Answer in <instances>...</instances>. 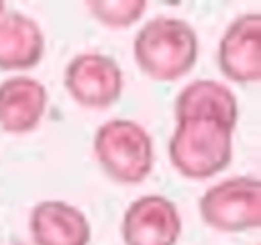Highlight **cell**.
I'll return each mask as SVG.
<instances>
[{
  "instance_id": "8992f818",
  "label": "cell",
  "mask_w": 261,
  "mask_h": 245,
  "mask_svg": "<svg viewBox=\"0 0 261 245\" xmlns=\"http://www.w3.org/2000/svg\"><path fill=\"white\" fill-rule=\"evenodd\" d=\"M179 235L181 216L167 196L147 194L133 200L124 210V245H175Z\"/></svg>"
},
{
  "instance_id": "5b68a950",
  "label": "cell",
  "mask_w": 261,
  "mask_h": 245,
  "mask_svg": "<svg viewBox=\"0 0 261 245\" xmlns=\"http://www.w3.org/2000/svg\"><path fill=\"white\" fill-rule=\"evenodd\" d=\"M122 69L120 65L96 51L75 55L63 74V84L69 96L88 108L112 106L122 94Z\"/></svg>"
},
{
  "instance_id": "6da1fadb",
  "label": "cell",
  "mask_w": 261,
  "mask_h": 245,
  "mask_svg": "<svg viewBox=\"0 0 261 245\" xmlns=\"http://www.w3.org/2000/svg\"><path fill=\"white\" fill-rule=\"evenodd\" d=\"M234 125L206 114L177 116L169 137V161L190 180L220 174L232 159Z\"/></svg>"
},
{
  "instance_id": "3957f363",
  "label": "cell",
  "mask_w": 261,
  "mask_h": 245,
  "mask_svg": "<svg viewBox=\"0 0 261 245\" xmlns=\"http://www.w3.org/2000/svg\"><path fill=\"white\" fill-rule=\"evenodd\" d=\"M94 155L118 184H141L153 169V139L128 118H110L94 135Z\"/></svg>"
},
{
  "instance_id": "ba28073f",
  "label": "cell",
  "mask_w": 261,
  "mask_h": 245,
  "mask_svg": "<svg viewBox=\"0 0 261 245\" xmlns=\"http://www.w3.org/2000/svg\"><path fill=\"white\" fill-rule=\"evenodd\" d=\"M35 245H88L92 237L86 214L63 200H43L29 216Z\"/></svg>"
},
{
  "instance_id": "277c9868",
  "label": "cell",
  "mask_w": 261,
  "mask_h": 245,
  "mask_svg": "<svg viewBox=\"0 0 261 245\" xmlns=\"http://www.w3.org/2000/svg\"><path fill=\"white\" fill-rule=\"evenodd\" d=\"M202 220L220 233H243L261 223V184L253 176H232L210 186L200 198Z\"/></svg>"
},
{
  "instance_id": "9c48e42d",
  "label": "cell",
  "mask_w": 261,
  "mask_h": 245,
  "mask_svg": "<svg viewBox=\"0 0 261 245\" xmlns=\"http://www.w3.org/2000/svg\"><path fill=\"white\" fill-rule=\"evenodd\" d=\"M47 108L45 86L31 76H12L0 82V129L24 135L37 129Z\"/></svg>"
},
{
  "instance_id": "30bf717a",
  "label": "cell",
  "mask_w": 261,
  "mask_h": 245,
  "mask_svg": "<svg viewBox=\"0 0 261 245\" xmlns=\"http://www.w3.org/2000/svg\"><path fill=\"white\" fill-rule=\"evenodd\" d=\"M45 53L41 27L24 12L4 10L0 14V69L18 71L35 67Z\"/></svg>"
},
{
  "instance_id": "4fadbf2b",
  "label": "cell",
  "mask_w": 261,
  "mask_h": 245,
  "mask_svg": "<svg viewBox=\"0 0 261 245\" xmlns=\"http://www.w3.org/2000/svg\"><path fill=\"white\" fill-rule=\"evenodd\" d=\"M4 10H6V4H4V2H0V14H2Z\"/></svg>"
},
{
  "instance_id": "8fae6325",
  "label": "cell",
  "mask_w": 261,
  "mask_h": 245,
  "mask_svg": "<svg viewBox=\"0 0 261 245\" xmlns=\"http://www.w3.org/2000/svg\"><path fill=\"white\" fill-rule=\"evenodd\" d=\"M175 118L190 114H206L237 125L239 104L232 90L216 80H196L179 90L173 104Z\"/></svg>"
},
{
  "instance_id": "7c38bea8",
  "label": "cell",
  "mask_w": 261,
  "mask_h": 245,
  "mask_svg": "<svg viewBox=\"0 0 261 245\" xmlns=\"http://www.w3.org/2000/svg\"><path fill=\"white\" fill-rule=\"evenodd\" d=\"M92 16L106 27L124 29L137 22L147 10L145 0H94L88 2Z\"/></svg>"
},
{
  "instance_id": "52a82bcc",
  "label": "cell",
  "mask_w": 261,
  "mask_h": 245,
  "mask_svg": "<svg viewBox=\"0 0 261 245\" xmlns=\"http://www.w3.org/2000/svg\"><path fill=\"white\" fill-rule=\"evenodd\" d=\"M218 67L226 80L255 84L261 78V14L237 16L220 37Z\"/></svg>"
},
{
  "instance_id": "7a4b0ae2",
  "label": "cell",
  "mask_w": 261,
  "mask_h": 245,
  "mask_svg": "<svg viewBox=\"0 0 261 245\" xmlns=\"http://www.w3.org/2000/svg\"><path fill=\"white\" fill-rule=\"evenodd\" d=\"M139 69L155 82H175L198 61L200 43L190 22L175 16L147 20L133 41Z\"/></svg>"
}]
</instances>
